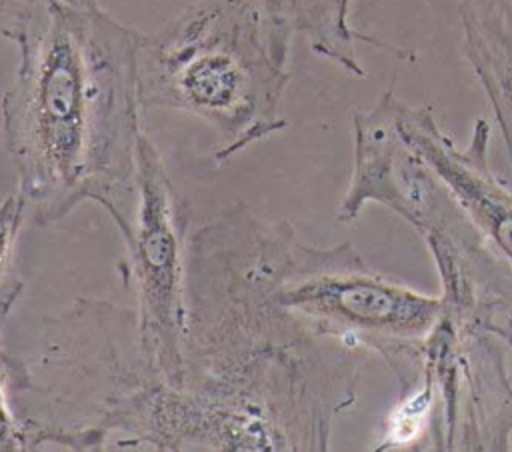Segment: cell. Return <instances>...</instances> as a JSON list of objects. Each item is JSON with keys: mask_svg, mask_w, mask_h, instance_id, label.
Wrapping results in <instances>:
<instances>
[{"mask_svg": "<svg viewBox=\"0 0 512 452\" xmlns=\"http://www.w3.org/2000/svg\"><path fill=\"white\" fill-rule=\"evenodd\" d=\"M140 32L96 0H32L12 40L2 138L38 226L94 202L126 232L136 202Z\"/></svg>", "mask_w": 512, "mask_h": 452, "instance_id": "cell-1", "label": "cell"}, {"mask_svg": "<svg viewBox=\"0 0 512 452\" xmlns=\"http://www.w3.org/2000/svg\"><path fill=\"white\" fill-rule=\"evenodd\" d=\"M356 372L340 358L282 350L228 374L162 378L104 424L100 450H326L332 420L354 402Z\"/></svg>", "mask_w": 512, "mask_h": 452, "instance_id": "cell-2", "label": "cell"}, {"mask_svg": "<svg viewBox=\"0 0 512 452\" xmlns=\"http://www.w3.org/2000/svg\"><path fill=\"white\" fill-rule=\"evenodd\" d=\"M294 26L260 0H192L136 52L142 108L190 114L220 138L212 158L226 164L286 128Z\"/></svg>", "mask_w": 512, "mask_h": 452, "instance_id": "cell-3", "label": "cell"}, {"mask_svg": "<svg viewBox=\"0 0 512 452\" xmlns=\"http://www.w3.org/2000/svg\"><path fill=\"white\" fill-rule=\"evenodd\" d=\"M156 378L136 310L96 298L44 318L28 358L8 354L10 404L26 450H98L106 420Z\"/></svg>", "mask_w": 512, "mask_h": 452, "instance_id": "cell-4", "label": "cell"}, {"mask_svg": "<svg viewBox=\"0 0 512 452\" xmlns=\"http://www.w3.org/2000/svg\"><path fill=\"white\" fill-rule=\"evenodd\" d=\"M396 102L388 88L372 110L354 114L352 176L336 220L352 222L366 202H380L422 234L442 282L464 280L476 290L472 278H496L502 288L512 286V268L496 260L442 178L402 138Z\"/></svg>", "mask_w": 512, "mask_h": 452, "instance_id": "cell-5", "label": "cell"}, {"mask_svg": "<svg viewBox=\"0 0 512 452\" xmlns=\"http://www.w3.org/2000/svg\"><path fill=\"white\" fill-rule=\"evenodd\" d=\"M126 246L124 280L136 298L146 358L168 384L184 376L188 210L156 144L142 134L136 166V202L120 234Z\"/></svg>", "mask_w": 512, "mask_h": 452, "instance_id": "cell-6", "label": "cell"}, {"mask_svg": "<svg viewBox=\"0 0 512 452\" xmlns=\"http://www.w3.org/2000/svg\"><path fill=\"white\" fill-rule=\"evenodd\" d=\"M396 122L402 138L442 178L494 254L512 268V190L490 170L488 122H474L472 140L464 150L438 126L428 106L398 100Z\"/></svg>", "mask_w": 512, "mask_h": 452, "instance_id": "cell-7", "label": "cell"}, {"mask_svg": "<svg viewBox=\"0 0 512 452\" xmlns=\"http://www.w3.org/2000/svg\"><path fill=\"white\" fill-rule=\"evenodd\" d=\"M286 6L294 30L306 36L310 50L352 76L362 78L366 74L356 52L358 40L402 56V50L352 28V0H286Z\"/></svg>", "mask_w": 512, "mask_h": 452, "instance_id": "cell-8", "label": "cell"}, {"mask_svg": "<svg viewBox=\"0 0 512 452\" xmlns=\"http://www.w3.org/2000/svg\"><path fill=\"white\" fill-rule=\"evenodd\" d=\"M26 218L28 210L18 190L0 202V322H6L24 292V278L18 264V238Z\"/></svg>", "mask_w": 512, "mask_h": 452, "instance_id": "cell-9", "label": "cell"}, {"mask_svg": "<svg viewBox=\"0 0 512 452\" xmlns=\"http://www.w3.org/2000/svg\"><path fill=\"white\" fill-rule=\"evenodd\" d=\"M6 322H0V452L26 450L22 428L16 420V414L10 404L8 388V354L2 348V328Z\"/></svg>", "mask_w": 512, "mask_h": 452, "instance_id": "cell-10", "label": "cell"}, {"mask_svg": "<svg viewBox=\"0 0 512 452\" xmlns=\"http://www.w3.org/2000/svg\"><path fill=\"white\" fill-rule=\"evenodd\" d=\"M32 0H0V36L12 40L30 8Z\"/></svg>", "mask_w": 512, "mask_h": 452, "instance_id": "cell-11", "label": "cell"}, {"mask_svg": "<svg viewBox=\"0 0 512 452\" xmlns=\"http://www.w3.org/2000/svg\"><path fill=\"white\" fill-rule=\"evenodd\" d=\"M270 12H274L276 16H282L286 20H290L288 16V6H286V0H260Z\"/></svg>", "mask_w": 512, "mask_h": 452, "instance_id": "cell-12", "label": "cell"}]
</instances>
